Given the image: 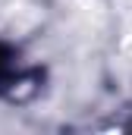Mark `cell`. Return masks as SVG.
<instances>
[{
  "instance_id": "1",
  "label": "cell",
  "mask_w": 132,
  "mask_h": 135,
  "mask_svg": "<svg viewBox=\"0 0 132 135\" xmlns=\"http://www.w3.org/2000/svg\"><path fill=\"white\" fill-rule=\"evenodd\" d=\"M41 88V69L29 66L16 44L0 38V98L3 101H29Z\"/></svg>"
}]
</instances>
